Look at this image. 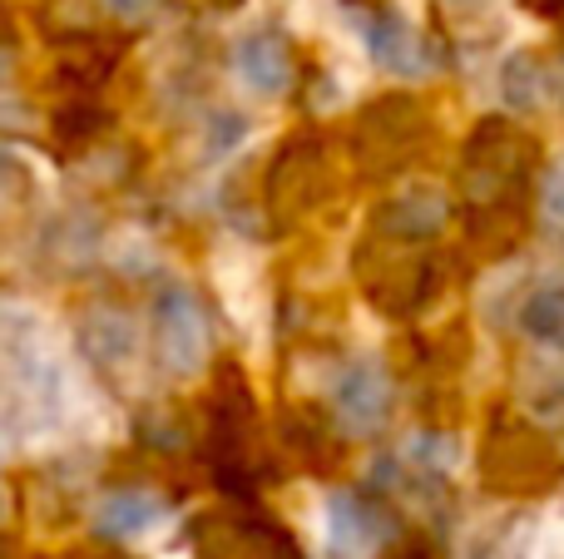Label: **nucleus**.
Returning <instances> with one entry per match:
<instances>
[{"label":"nucleus","instance_id":"10","mask_svg":"<svg viewBox=\"0 0 564 559\" xmlns=\"http://www.w3.org/2000/svg\"><path fill=\"white\" fill-rule=\"evenodd\" d=\"M89 347H95V357L105 366H124L129 357H134V327H129V317L119 313H99L95 327H89Z\"/></svg>","mask_w":564,"mask_h":559},{"label":"nucleus","instance_id":"5","mask_svg":"<svg viewBox=\"0 0 564 559\" xmlns=\"http://www.w3.org/2000/svg\"><path fill=\"white\" fill-rule=\"evenodd\" d=\"M234 75L248 95L258 99H278L292 79V59H288V45L278 35H248L238 40L234 50Z\"/></svg>","mask_w":564,"mask_h":559},{"label":"nucleus","instance_id":"4","mask_svg":"<svg viewBox=\"0 0 564 559\" xmlns=\"http://www.w3.org/2000/svg\"><path fill=\"white\" fill-rule=\"evenodd\" d=\"M361 25V50L391 75H426L431 69V45L406 25L401 15H357Z\"/></svg>","mask_w":564,"mask_h":559},{"label":"nucleus","instance_id":"11","mask_svg":"<svg viewBox=\"0 0 564 559\" xmlns=\"http://www.w3.org/2000/svg\"><path fill=\"white\" fill-rule=\"evenodd\" d=\"M545 218L555 228H564V164L550 174V184H545Z\"/></svg>","mask_w":564,"mask_h":559},{"label":"nucleus","instance_id":"9","mask_svg":"<svg viewBox=\"0 0 564 559\" xmlns=\"http://www.w3.org/2000/svg\"><path fill=\"white\" fill-rule=\"evenodd\" d=\"M520 322H525V332L535 337V342L564 352V287H540V293H530Z\"/></svg>","mask_w":564,"mask_h":559},{"label":"nucleus","instance_id":"6","mask_svg":"<svg viewBox=\"0 0 564 559\" xmlns=\"http://www.w3.org/2000/svg\"><path fill=\"white\" fill-rule=\"evenodd\" d=\"M164 501L154 491H109L95 505V530L115 535V540H144L149 530L164 525Z\"/></svg>","mask_w":564,"mask_h":559},{"label":"nucleus","instance_id":"7","mask_svg":"<svg viewBox=\"0 0 564 559\" xmlns=\"http://www.w3.org/2000/svg\"><path fill=\"white\" fill-rule=\"evenodd\" d=\"M214 277L218 293H224V307L238 317L243 327H253L263 317V283H258V257L243 253V248H224L214 257Z\"/></svg>","mask_w":564,"mask_h":559},{"label":"nucleus","instance_id":"2","mask_svg":"<svg viewBox=\"0 0 564 559\" xmlns=\"http://www.w3.org/2000/svg\"><path fill=\"white\" fill-rule=\"evenodd\" d=\"M154 337H159V362H164L174 376H198L208 362V352H214L208 317L188 287H169V293L159 297Z\"/></svg>","mask_w":564,"mask_h":559},{"label":"nucleus","instance_id":"8","mask_svg":"<svg viewBox=\"0 0 564 559\" xmlns=\"http://www.w3.org/2000/svg\"><path fill=\"white\" fill-rule=\"evenodd\" d=\"M327 545L332 555H367L371 550V525L351 495H332L327 501Z\"/></svg>","mask_w":564,"mask_h":559},{"label":"nucleus","instance_id":"1","mask_svg":"<svg viewBox=\"0 0 564 559\" xmlns=\"http://www.w3.org/2000/svg\"><path fill=\"white\" fill-rule=\"evenodd\" d=\"M0 376H6L15 406L30 416H59L69 392L65 362H59L55 327L30 303H0Z\"/></svg>","mask_w":564,"mask_h":559},{"label":"nucleus","instance_id":"12","mask_svg":"<svg viewBox=\"0 0 564 559\" xmlns=\"http://www.w3.org/2000/svg\"><path fill=\"white\" fill-rule=\"evenodd\" d=\"M109 10H119L124 20H139V15H149V10H154V0H109Z\"/></svg>","mask_w":564,"mask_h":559},{"label":"nucleus","instance_id":"3","mask_svg":"<svg viewBox=\"0 0 564 559\" xmlns=\"http://www.w3.org/2000/svg\"><path fill=\"white\" fill-rule=\"evenodd\" d=\"M332 402H337V421L347 426L351 436L381 431V426H387V416H391V382H387V372H381V362L347 366Z\"/></svg>","mask_w":564,"mask_h":559}]
</instances>
